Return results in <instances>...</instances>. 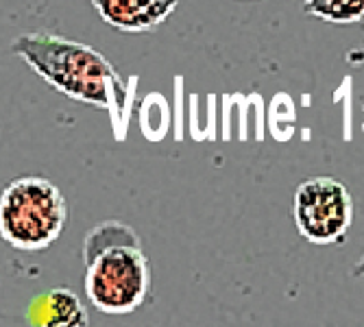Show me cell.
Masks as SVG:
<instances>
[{
    "label": "cell",
    "instance_id": "cell-1",
    "mask_svg": "<svg viewBox=\"0 0 364 327\" xmlns=\"http://www.w3.org/2000/svg\"><path fill=\"white\" fill-rule=\"evenodd\" d=\"M11 53L61 96L109 112L114 127L129 114L127 83L114 63L92 46L55 33L31 31L11 42Z\"/></svg>",
    "mask_w": 364,
    "mask_h": 327
},
{
    "label": "cell",
    "instance_id": "cell-2",
    "mask_svg": "<svg viewBox=\"0 0 364 327\" xmlns=\"http://www.w3.org/2000/svg\"><path fill=\"white\" fill-rule=\"evenodd\" d=\"M87 301L101 314H131L149 297L151 267L140 236L120 220L96 225L83 242Z\"/></svg>",
    "mask_w": 364,
    "mask_h": 327
},
{
    "label": "cell",
    "instance_id": "cell-3",
    "mask_svg": "<svg viewBox=\"0 0 364 327\" xmlns=\"http://www.w3.org/2000/svg\"><path fill=\"white\" fill-rule=\"evenodd\" d=\"M68 208L44 177H20L0 192V240L18 251L48 249L63 232Z\"/></svg>",
    "mask_w": 364,
    "mask_h": 327
},
{
    "label": "cell",
    "instance_id": "cell-4",
    "mask_svg": "<svg viewBox=\"0 0 364 327\" xmlns=\"http://www.w3.org/2000/svg\"><path fill=\"white\" fill-rule=\"evenodd\" d=\"M292 216L296 232L308 242H341L353 218L351 194L334 177H310L294 192Z\"/></svg>",
    "mask_w": 364,
    "mask_h": 327
},
{
    "label": "cell",
    "instance_id": "cell-5",
    "mask_svg": "<svg viewBox=\"0 0 364 327\" xmlns=\"http://www.w3.org/2000/svg\"><path fill=\"white\" fill-rule=\"evenodd\" d=\"M107 26L120 33H149L166 22L181 0H90Z\"/></svg>",
    "mask_w": 364,
    "mask_h": 327
},
{
    "label": "cell",
    "instance_id": "cell-6",
    "mask_svg": "<svg viewBox=\"0 0 364 327\" xmlns=\"http://www.w3.org/2000/svg\"><path fill=\"white\" fill-rule=\"evenodd\" d=\"M40 301L44 304V308H40L42 314L36 318L46 325H87L90 323L87 310L83 308L81 299L75 292L65 288H53Z\"/></svg>",
    "mask_w": 364,
    "mask_h": 327
},
{
    "label": "cell",
    "instance_id": "cell-7",
    "mask_svg": "<svg viewBox=\"0 0 364 327\" xmlns=\"http://www.w3.org/2000/svg\"><path fill=\"white\" fill-rule=\"evenodd\" d=\"M304 11L332 24H353L364 18V0H304Z\"/></svg>",
    "mask_w": 364,
    "mask_h": 327
},
{
    "label": "cell",
    "instance_id": "cell-8",
    "mask_svg": "<svg viewBox=\"0 0 364 327\" xmlns=\"http://www.w3.org/2000/svg\"><path fill=\"white\" fill-rule=\"evenodd\" d=\"M351 275H353V277H364V255L355 262V267H353Z\"/></svg>",
    "mask_w": 364,
    "mask_h": 327
}]
</instances>
